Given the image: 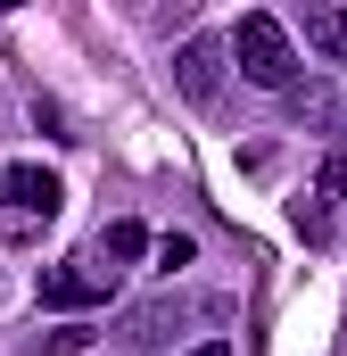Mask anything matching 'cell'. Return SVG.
Masks as SVG:
<instances>
[{
    "instance_id": "cell-5",
    "label": "cell",
    "mask_w": 347,
    "mask_h": 356,
    "mask_svg": "<svg viewBox=\"0 0 347 356\" xmlns=\"http://www.w3.org/2000/svg\"><path fill=\"white\" fill-rule=\"evenodd\" d=\"M174 83H182V99H215L223 91V42H207V33H190L182 50H174Z\"/></svg>"
},
{
    "instance_id": "cell-6",
    "label": "cell",
    "mask_w": 347,
    "mask_h": 356,
    "mask_svg": "<svg viewBox=\"0 0 347 356\" xmlns=\"http://www.w3.org/2000/svg\"><path fill=\"white\" fill-rule=\"evenodd\" d=\"M306 50L347 67V0H306Z\"/></svg>"
},
{
    "instance_id": "cell-2",
    "label": "cell",
    "mask_w": 347,
    "mask_h": 356,
    "mask_svg": "<svg viewBox=\"0 0 347 356\" xmlns=\"http://www.w3.org/2000/svg\"><path fill=\"white\" fill-rule=\"evenodd\" d=\"M0 199H8V207H0V232H8V241H33V232L67 207V182L50 175V166H33V158H17V166L0 175Z\"/></svg>"
},
{
    "instance_id": "cell-3",
    "label": "cell",
    "mask_w": 347,
    "mask_h": 356,
    "mask_svg": "<svg viewBox=\"0 0 347 356\" xmlns=\"http://www.w3.org/2000/svg\"><path fill=\"white\" fill-rule=\"evenodd\" d=\"M116 282H124V273L116 266H99V257H67V266H50L42 273V282H33V298H42V307H99V298H116Z\"/></svg>"
},
{
    "instance_id": "cell-10",
    "label": "cell",
    "mask_w": 347,
    "mask_h": 356,
    "mask_svg": "<svg viewBox=\"0 0 347 356\" xmlns=\"http://www.w3.org/2000/svg\"><path fill=\"white\" fill-rule=\"evenodd\" d=\"M75 348H91L83 323H67V332H50V340H42V356H75Z\"/></svg>"
},
{
    "instance_id": "cell-11",
    "label": "cell",
    "mask_w": 347,
    "mask_h": 356,
    "mask_svg": "<svg viewBox=\"0 0 347 356\" xmlns=\"http://www.w3.org/2000/svg\"><path fill=\"white\" fill-rule=\"evenodd\" d=\"M190 356H232V340H198V348H190Z\"/></svg>"
},
{
    "instance_id": "cell-12",
    "label": "cell",
    "mask_w": 347,
    "mask_h": 356,
    "mask_svg": "<svg viewBox=\"0 0 347 356\" xmlns=\"http://www.w3.org/2000/svg\"><path fill=\"white\" fill-rule=\"evenodd\" d=\"M331 124H339V133H331V149H339V158H347V108H339V116H331Z\"/></svg>"
},
{
    "instance_id": "cell-7",
    "label": "cell",
    "mask_w": 347,
    "mask_h": 356,
    "mask_svg": "<svg viewBox=\"0 0 347 356\" xmlns=\"http://www.w3.org/2000/svg\"><path fill=\"white\" fill-rule=\"evenodd\" d=\"M91 257H99V266H133V257H149V232H141V224H133V216H116V224H108V232H99V241H91Z\"/></svg>"
},
{
    "instance_id": "cell-8",
    "label": "cell",
    "mask_w": 347,
    "mask_h": 356,
    "mask_svg": "<svg viewBox=\"0 0 347 356\" xmlns=\"http://www.w3.org/2000/svg\"><path fill=\"white\" fill-rule=\"evenodd\" d=\"M174 323H182V315H174L166 298H158V307H141V315H133V323H124V340H133V348H158V340H166Z\"/></svg>"
},
{
    "instance_id": "cell-9",
    "label": "cell",
    "mask_w": 347,
    "mask_h": 356,
    "mask_svg": "<svg viewBox=\"0 0 347 356\" xmlns=\"http://www.w3.org/2000/svg\"><path fill=\"white\" fill-rule=\"evenodd\" d=\"M149 257H158V273H182L198 257V241H190V232H166V241H149Z\"/></svg>"
},
{
    "instance_id": "cell-4",
    "label": "cell",
    "mask_w": 347,
    "mask_h": 356,
    "mask_svg": "<svg viewBox=\"0 0 347 356\" xmlns=\"http://www.w3.org/2000/svg\"><path fill=\"white\" fill-rule=\"evenodd\" d=\"M339 199H347V158L331 149V158L314 166V182H306V199H298V232H306V241H331V216H339Z\"/></svg>"
},
{
    "instance_id": "cell-1",
    "label": "cell",
    "mask_w": 347,
    "mask_h": 356,
    "mask_svg": "<svg viewBox=\"0 0 347 356\" xmlns=\"http://www.w3.org/2000/svg\"><path fill=\"white\" fill-rule=\"evenodd\" d=\"M232 58H240V75L257 91H289L298 83V42H289V25H281L273 8H248V17L232 25Z\"/></svg>"
}]
</instances>
